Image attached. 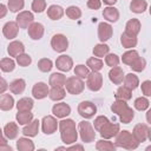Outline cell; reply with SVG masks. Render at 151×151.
<instances>
[{"mask_svg": "<svg viewBox=\"0 0 151 151\" xmlns=\"http://www.w3.org/2000/svg\"><path fill=\"white\" fill-rule=\"evenodd\" d=\"M8 88V83L4 79V78H0V94L5 93Z\"/></svg>", "mask_w": 151, "mask_h": 151, "instance_id": "53", "label": "cell"}, {"mask_svg": "<svg viewBox=\"0 0 151 151\" xmlns=\"http://www.w3.org/2000/svg\"><path fill=\"white\" fill-rule=\"evenodd\" d=\"M78 113L84 119H91L97 113V106L92 101L84 100V101L79 103V105H78Z\"/></svg>", "mask_w": 151, "mask_h": 151, "instance_id": "8", "label": "cell"}, {"mask_svg": "<svg viewBox=\"0 0 151 151\" xmlns=\"http://www.w3.org/2000/svg\"><path fill=\"white\" fill-rule=\"evenodd\" d=\"M27 32H28V37L32 40H40L45 33V27L40 22H32L28 27H27Z\"/></svg>", "mask_w": 151, "mask_h": 151, "instance_id": "15", "label": "cell"}, {"mask_svg": "<svg viewBox=\"0 0 151 151\" xmlns=\"http://www.w3.org/2000/svg\"><path fill=\"white\" fill-rule=\"evenodd\" d=\"M0 78H1V74H0Z\"/></svg>", "mask_w": 151, "mask_h": 151, "instance_id": "59", "label": "cell"}, {"mask_svg": "<svg viewBox=\"0 0 151 151\" xmlns=\"http://www.w3.org/2000/svg\"><path fill=\"white\" fill-rule=\"evenodd\" d=\"M140 28H142L140 21H139L138 19H136V18H132V19H130V20L126 22V25H125V33L137 37V35L139 34V32H140Z\"/></svg>", "mask_w": 151, "mask_h": 151, "instance_id": "23", "label": "cell"}, {"mask_svg": "<svg viewBox=\"0 0 151 151\" xmlns=\"http://www.w3.org/2000/svg\"><path fill=\"white\" fill-rule=\"evenodd\" d=\"M15 101L12 94L9 93H2L0 94V110L1 111H9L14 107Z\"/></svg>", "mask_w": 151, "mask_h": 151, "instance_id": "24", "label": "cell"}, {"mask_svg": "<svg viewBox=\"0 0 151 151\" xmlns=\"http://www.w3.org/2000/svg\"><path fill=\"white\" fill-rule=\"evenodd\" d=\"M51 46L53 51L58 53H63L68 48V39L66 38V35L61 33H57L51 39Z\"/></svg>", "mask_w": 151, "mask_h": 151, "instance_id": "9", "label": "cell"}, {"mask_svg": "<svg viewBox=\"0 0 151 151\" xmlns=\"http://www.w3.org/2000/svg\"><path fill=\"white\" fill-rule=\"evenodd\" d=\"M124 85L126 87H129L130 90H136L139 86V78L134 74V73H127L124 76V80H123Z\"/></svg>", "mask_w": 151, "mask_h": 151, "instance_id": "32", "label": "cell"}, {"mask_svg": "<svg viewBox=\"0 0 151 151\" xmlns=\"http://www.w3.org/2000/svg\"><path fill=\"white\" fill-rule=\"evenodd\" d=\"M64 14H65V11L59 5H51L47 8V17L51 20H59V19L63 18Z\"/></svg>", "mask_w": 151, "mask_h": 151, "instance_id": "28", "label": "cell"}, {"mask_svg": "<svg viewBox=\"0 0 151 151\" xmlns=\"http://www.w3.org/2000/svg\"><path fill=\"white\" fill-rule=\"evenodd\" d=\"M17 149L19 151H33L35 149L34 143L29 139V137H20L17 140Z\"/></svg>", "mask_w": 151, "mask_h": 151, "instance_id": "27", "label": "cell"}, {"mask_svg": "<svg viewBox=\"0 0 151 151\" xmlns=\"http://www.w3.org/2000/svg\"><path fill=\"white\" fill-rule=\"evenodd\" d=\"M92 52H93V55H94V57L101 59V58H104V57L110 52V46H109L107 44H105V42H100V44H97V45L93 47Z\"/></svg>", "mask_w": 151, "mask_h": 151, "instance_id": "38", "label": "cell"}, {"mask_svg": "<svg viewBox=\"0 0 151 151\" xmlns=\"http://www.w3.org/2000/svg\"><path fill=\"white\" fill-rule=\"evenodd\" d=\"M7 12H8L7 6H6V5H4V4H0V19L5 18V17H6V14H7Z\"/></svg>", "mask_w": 151, "mask_h": 151, "instance_id": "54", "label": "cell"}, {"mask_svg": "<svg viewBox=\"0 0 151 151\" xmlns=\"http://www.w3.org/2000/svg\"><path fill=\"white\" fill-rule=\"evenodd\" d=\"M67 150H84V146L83 145H72V146H68V147H66Z\"/></svg>", "mask_w": 151, "mask_h": 151, "instance_id": "57", "label": "cell"}, {"mask_svg": "<svg viewBox=\"0 0 151 151\" xmlns=\"http://www.w3.org/2000/svg\"><path fill=\"white\" fill-rule=\"evenodd\" d=\"M64 86L66 87V91L70 94L77 96V94H80L84 91L85 83L83 81L81 78H79L77 76H72V77L66 78V81H65V85Z\"/></svg>", "mask_w": 151, "mask_h": 151, "instance_id": "5", "label": "cell"}, {"mask_svg": "<svg viewBox=\"0 0 151 151\" xmlns=\"http://www.w3.org/2000/svg\"><path fill=\"white\" fill-rule=\"evenodd\" d=\"M14 68H15V61L12 58H2L0 60V70L2 72L9 73L14 71Z\"/></svg>", "mask_w": 151, "mask_h": 151, "instance_id": "41", "label": "cell"}, {"mask_svg": "<svg viewBox=\"0 0 151 151\" xmlns=\"http://www.w3.org/2000/svg\"><path fill=\"white\" fill-rule=\"evenodd\" d=\"M86 86L92 92L99 91L103 87V76L96 71L90 72L86 77Z\"/></svg>", "mask_w": 151, "mask_h": 151, "instance_id": "7", "label": "cell"}, {"mask_svg": "<svg viewBox=\"0 0 151 151\" xmlns=\"http://www.w3.org/2000/svg\"><path fill=\"white\" fill-rule=\"evenodd\" d=\"M124 76H125L124 70L120 66L111 67V70L109 72V79L114 85H122L123 84V80H124Z\"/></svg>", "mask_w": 151, "mask_h": 151, "instance_id": "19", "label": "cell"}, {"mask_svg": "<svg viewBox=\"0 0 151 151\" xmlns=\"http://www.w3.org/2000/svg\"><path fill=\"white\" fill-rule=\"evenodd\" d=\"M18 33H19V26L15 21H8L2 27V34L8 40L15 39L18 37Z\"/></svg>", "mask_w": 151, "mask_h": 151, "instance_id": "17", "label": "cell"}, {"mask_svg": "<svg viewBox=\"0 0 151 151\" xmlns=\"http://www.w3.org/2000/svg\"><path fill=\"white\" fill-rule=\"evenodd\" d=\"M119 63H120V59H119V57H118L117 54L109 52V53L105 55V64H106L107 66L114 67V66H118Z\"/></svg>", "mask_w": 151, "mask_h": 151, "instance_id": "48", "label": "cell"}, {"mask_svg": "<svg viewBox=\"0 0 151 151\" xmlns=\"http://www.w3.org/2000/svg\"><path fill=\"white\" fill-rule=\"evenodd\" d=\"M39 125H40V120L39 119H33L31 123L24 125V129H22V134L26 136V137H35L39 132Z\"/></svg>", "mask_w": 151, "mask_h": 151, "instance_id": "20", "label": "cell"}, {"mask_svg": "<svg viewBox=\"0 0 151 151\" xmlns=\"http://www.w3.org/2000/svg\"><path fill=\"white\" fill-rule=\"evenodd\" d=\"M7 52H8L9 57L17 58L19 54H21V53L25 52V45L21 41H19V40H13L7 46Z\"/></svg>", "mask_w": 151, "mask_h": 151, "instance_id": "21", "label": "cell"}, {"mask_svg": "<svg viewBox=\"0 0 151 151\" xmlns=\"http://www.w3.org/2000/svg\"><path fill=\"white\" fill-rule=\"evenodd\" d=\"M133 106H134V109L138 110V111H145V110L149 109L150 101H149V99H147L146 97H138V98L134 100Z\"/></svg>", "mask_w": 151, "mask_h": 151, "instance_id": "46", "label": "cell"}, {"mask_svg": "<svg viewBox=\"0 0 151 151\" xmlns=\"http://www.w3.org/2000/svg\"><path fill=\"white\" fill-rule=\"evenodd\" d=\"M114 145L117 147H122V149H126V150H134L139 146V143L134 139V137L132 136L131 132H129L127 130H123L114 136Z\"/></svg>", "mask_w": 151, "mask_h": 151, "instance_id": "3", "label": "cell"}, {"mask_svg": "<svg viewBox=\"0 0 151 151\" xmlns=\"http://www.w3.org/2000/svg\"><path fill=\"white\" fill-rule=\"evenodd\" d=\"M119 130H120V126H119L118 123H111L109 120V122H106L101 126V129L98 132H99V134H100L101 138H104V139H111V138H113L119 132Z\"/></svg>", "mask_w": 151, "mask_h": 151, "instance_id": "11", "label": "cell"}, {"mask_svg": "<svg viewBox=\"0 0 151 151\" xmlns=\"http://www.w3.org/2000/svg\"><path fill=\"white\" fill-rule=\"evenodd\" d=\"M48 97L53 101L63 100L66 97V90L63 86H53L48 92Z\"/></svg>", "mask_w": 151, "mask_h": 151, "instance_id": "30", "label": "cell"}, {"mask_svg": "<svg viewBox=\"0 0 151 151\" xmlns=\"http://www.w3.org/2000/svg\"><path fill=\"white\" fill-rule=\"evenodd\" d=\"M52 113L57 118H66L71 113V106L66 103H57L52 106Z\"/></svg>", "mask_w": 151, "mask_h": 151, "instance_id": "18", "label": "cell"}, {"mask_svg": "<svg viewBox=\"0 0 151 151\" xmlns=\"http://www.w3.org/2000/svg\"><path fill=\"white\" fill-rule=\"evenodd\" d=\"M87 7L90 9H99L101 7V1L100 0H87Z\"/></svg>", "mask_w": 151, "mask_h": 151, "instance_id": "52", "label": "cell"}, {"mask_svg": "<svg viewBox=\"0 0 151 151\" xmlns=\"http://www.w3.org/2000/svg\"><path fill=\"white\" fill-rule=\"evenodd\" d=\"M138 57H139L138 51H136V50H133V48H130L129 51H126L125 53H123V55H122V61H123V64L130 66Z\"/></svg>", "mask_w": 151, "mask_h": 151, "instance_id": "39", "label": "cell"}, {"mask_svg": "<svg viewBox=\"0 0 151 151\" xmlns=\"http://www.w3.org/2000/svg\"><path fill=\"white\" fill-rule=\"evenodd\" d=\"M53 67V61L48 58H41L39 61H38V68L39 71L44 72V73H47L52 70Z\"/></svg>", "mask_w": 151, "mask_h": 151, "instance_id": "44", "label": "cell"}, {"mask_svg": "<svg viewBox=\"0 0 151 151\" xmlns=\"http://www.w3.org/2000/svg\"><path fill=\"white\" fill-rule=\"evenodd\" d=\"M25 7V0H8L7 8L12 13H19Z\"/></svg>", "mask_w": 151, "mask_h": 151, "instance_id": "42", "label": "cell"}, {"mask_svg": "<svg viewBox=\"0 0 151 151\" xmlns=\"http://www.w3.org/2000/svg\"><path fill=\"white\" fill-rule=\"evenodd\" d=\"M48 92H50L48 85L44 81H38L32 87V96H33V98H35L38 100L46 98L48 96Z\"/></svg>", "mask_w": 151, "mask_h": 151, "instance_id": "14", "label": "cell"}, {"mask_svg": "<svg viewBox=\"0 0 151 151\" xmlns=\"http://www.w3.org/2000/svg\"><path fill=\"white\" fill-rule=\"evenodd\" d=\"M40 123H41V131L47 136L53 134L58 130L59 122L57 120V117L54 116H45Z\"/></svg>", "mask_w": 151, "mask_h": 151, "instance_id": "10", "label": "cell"}, {"mask_svg": "<svg viewBox=\"0 0 151 151\" xmlns=\"http://www.w3.org/2000/svg\"><path fill=\"white\" fill-rule=\"evenodd\" d=\"M34 21V15L29 11H21L18 13L15 18V22L18 24L19 28H27Z\"/></svg>", "mask_w": 151, "mask_h": 151, "instance_id": "13", "label": "cell"}, {"mask_svg": "<svg viewBox=\"0 0 151 151\" xmlns=\"http://www.w3.org/2000/svg\"><path fill=\"white\" fill-rule=\"evenodd\" d=\"M2 131H4V136H5L7 139L13 140V139H15V138L18 137V134H19V126H18L17 123L9 122V123H7V124L5 125V127H4Z\"/></svg>", "mask_w": 151, "mask_h": 151, "instance_id": "22", "label": "cell"}, {"mask_svg": "<svg viewBox=\"0 0 151 151\" xmlns=\"http://www.w3.org/2000/svg\"><path fill=\"white\" fill-rule=\"evenodd\" d=\"M103 17L109 22H117L119 19V11L113 6H107L103 9Z\"/></svg>", "mask_w": 151, "mask_h": 151, "instance_id": "25", "label": "cell"}, {"mask_svg": "<svg viewBox=\"0 0 151 151\" xmlns=\"http://www.w3.org/2000/svg\"><path fill=\"white\" fill-rule=\"evenodd\" d=\"M5 143H7V138L4 136V131L0 127V144H5Z\"/></svg>", "mask_w": 151, "mask_h": 151, "instance_id": "56", "label": "cell"}, {"mask_svg": "<svg viewBox=\"0 0 151 151\" xmlns=\"http://www.w3.org/2000/svg\"><path fill=\"white\" fill-rule=\"evenodd\" d=\"M96 149L98 151H116L117 146L114 145V143L110 142L109 139H99L97 143H96Z\"/></svg>", "mask_w": 151, "mask_h": 151, "instance_id": "37", "label": "cell"}, {"mask_svg": "<svg viewBox=\"0 0 151 151\" xmlns=\"http://www.w3.org/2000/svg\"><path fill=\"white\" fill-rule=\"evenodd\" d=\"M147 8V2L146 0H132L131 4H130V9L131 12L133 13H137V14H140V13H144Z\"/></svg>", "mask_w": 151, "mask_h": 151, "instance_id": "34", "label": "cell"}, {"mask_svg": "<svg viewBox=\"0 0 151 151\" xmlns=\"http://www.w3.org/2000/svg\"><path fill=\"white\" fill-rule=\"evenodd\" d=\"M58 129L60 131V138L61 142L65 145H71L74 144L78 139V129L76 126V123L73 119L70 118H63L58 123Z\"/></svg>", "mask_w": 151, "mask_h": 151, "instance_id": "1", "label": "cell"}, {"mask_svg": "<svg viewBox=\"0 0 151 151\" xmlns=\"http://www.w3.org/2000/svg\"><path fill=\"white\" fill-rule=\"evenodd\" d=\"M15 119L19 125H26L33 120V113L31 111H18L15 114Z\"/></svg>", "mask_w": 151, "mask_h": 151, "instance_id": "36", "label": "cell"}, {"mask_svg": "<svg viewBox=\"0 0 151 151\" xmlns=\"http://www.w3.org/2000/svg\"><path fill=\"white\" fill-rule=\"evenodd\" d=\"M2 150H6V151H12L13 149H12V146H11V145H8L7 143H5V144H0V151H2Z\"/></svg>", "mask_w": 151, "mask_h": 151, "instance_id": "55", "label": "cell"}, {"mask_svg": "<svg viewBox=\"0 0 151 151\" xmlns=\"http://www.w3.org/2000/svg\"><path fill=\"white\" fill-rule=\"evenodd\" d=\"M65 14L71 20H77L81 17V9L78 6H68L65 11Z\"/></svg>", "mask_w": 151, "mask_h": 151, "instance_id": "43", "label": "cell"}, {"mask_svg": "<svg viewBox=\"0 0 151 151\" xmlns=\"http://www.w3.org/2000/svg\"><path fill=\"white\" fill-rule=\"evenodd\" d=\"M137 42H138V40H137L136 35H131V34H127L125 32L120 35V44L123 45L124 48H127V50L133 48L137 46Z\"/></svg>", "mask_w": 151, "mask_h": 151, "instance_id": "29", "label": "cell"}, {"mask_svg": "<svg viewBox=\"0 0 151 151\" xmlns=\"http://www.w3.org/2000/svg\"><path fill=\"white\" fill-rule=\"evenodd\" d=\"M65 81H66V76L64 73H60V72L52 73L50 76V79H48V84H50L51 87H53V86H64Z\"/></svg>", "mask_w": 151, "mask_h": 151, "instance_id": "31", "label": "cell"}, {"mask_svg": "<svg viewBox=\"0 0 151 151\" xmlns=\"http://www.w3.org/2000/svg\"><path fill=\"white\" fill-rule=\"evenodd\" d=\"M111 111L119 117V120L123 124H129L134 118V111L126 104L125 100L116 99L111 105Z\"/></svg>", "mask_w": 151, "mask_h": 151, "instance_id": "2", "label": "cell"}, {"mask_svg": "<svg viewBox=\"0 0 151 151\" xmlns=\"http://www.w3.org/2000/svg\"><path fill=\"white\" fill-rule=\"evenodd\" d=\"M117 1H118V0H103V2H104L105 5H107V6H113Z\"/></svg>", "mask_w": 151, "mask_h": 151, "instance_id": "58", "label": "cell"}, {"mask_svg": "<svg viewBox=\"0 0 151 151\" xmlns=\"http://www.w3.org/2000/svg\"><path fill=\"white\" fill-rule=\"evenodd\" d=\"M55 67L60 70L61 72H68L73 67V59L70 55L61 54L55 60Z\"/></svg>", "mask_w": 151, "mask_h": 151, "instance_id": "16", "label": "cell"}, {"mask_svg": "<svg viewBox=\"0 0 151 151\" xmlns=\"http://www.w3.org/2000/svg\"><path fill=\"white\" fill-rule=\"evenodd\" d=\"M78 136H80L83 143H92L96 139L94 127L91 125L90 122L81 120L78 124Z\"/></svg>", "mask_w": 151, "mask_h": 151, "instance_id": "4", "label": "cell"}, {"mask_svg": "<svg viewBox=\"0 0 151 151\" xmlns=\"http://www.w3.org/2000/svg\"><path fill=\"white\" fill-rule=\"evenodd\" d=\"M142 92H143L144 97L151 96V80H145L142 83Z\"/></svg>", "mask_w": 151, "mask_h": 151, "instance_id": "51", "label": "cell"}, {"mask_svg": "<svg viewBox=\"0 0 151 151\" xmlns=\"http://www.w3.org/2000/svg\"><path fill=\"white\" fill-rule=\"evenodd\" d=\"M31 8L35 13H42L46 9V0H33Z\"/></svg>", "mask_w": 151, "mask_h": 151, "instance_id": "50", "label": "cell"}, {"mask_svg": "<svg viewBox=\"0 0 151 151\" xmlns=\"http://www.w3.org/2000/svg\"><path fill=\"white\" fill-rule=\"evenodd\" d=\"M90 73V68L83 64H79L74 67V76L81 78V79H85L87 77V74Z\"/></svg>", "mask_w": 151, "mask_h": 151, "instance_id": "49", "label": "cell"}, {"mask_svg": "<svg viewBox=\"0 0 151 151\" xmlns=\"http://www.w3.org/2000/svg\"><path fill=\"white\" fill-rule=\"evenodd\" d=\"M18 111H31L34 106V101L32 98H28V97H24V98H20L17 104H15Z\"/></svg>", "mask_w": 151, "mask_h": 151, "instance_id": "33", "label": "cell"}, {"mask_svg": "<svg viewBox=\"0 0 151 151\" xmlns=\"http://www.w3.org/2000/svg\"><path fill=\"white\" fill-rule=\"evenodd\" d=\"M113 28L109 22L101 21L98 24V39L100 42H105L112 38Z\"/></svg>", "mask_w": 151, "mask_h": 151, "instance_id": "12", "label": "cell"}, {"mask_svg": "<svg viewBox=\"0 0 151 151\" xmlns=\"http://www.w3.org/2000/svg\"><path fill=\"white\" fill-rule=\"evenodd\" d=\"M86 66L91 70V71H96V72H99L103 67H104V63L100 58H97V57H91L87 59L86 61Z\"/></svg>", "mask_w": 151, "mask_h": 151, "instance_id": "40", "label": "cell"}, {"mask_svg": "<svg viewBox=\"0 0 151 151\" xmlns=\"http://www.w3.org/2000/svg\"><path fill=\"white\" fill-rule=\"evenodd\" d=\"M132 136L134 137V139L140 144L146 142L147 139H151V132H150V127L146 124H137L134 125L133 130H132Z\"/></svg>", "mask_w": 151, "mask_h": 151, "instance_id": "6", "label": "cell"}, {"mask_svg": "<svg viewBox=\"0 0 151 151\" xmlns=\"http://www.w3.org/2000/svg\"><path fill=\"white\" fill-rule=\"evenodd\" d=\"M8 88H9V91H11L13 94H21V93L25 91V88H26V81H25L22 78L14 79L13 81L9 83Z\"/></svg>", "mask_w": 151, "mask_h": 151, "instance_id": "26", "label": "cell"}, {"mask_svg": "<svg viewBox=\"0 0 151 151\" xmlns=\"http://www.w3.org/2000/svg\"><path fill=\"white\" fill-rule=\"evenodd\" d=\"M17 64L19 66H21V67H27V66H29L32 64V58H31L29 54L24 52V53H21V54H19L17 57Z\"/></svg>", "mask_w": 151, "mask_h": 151, "instance_id": "47", "label": "cell"}, {"mask_svg": "<svg viewBox=\"0 0 151 151\" xmlns=\"http://www.w3.org/2000/svg\"><path fill=\"white\" fill-rule=\"evenodd\" d=\"M116 99H120V100H130L132 98V90H130L129 87H126L125 85L123 86H119L118 90L116 91V94H114Z\"/></svg>", "mask_w": 151, "mask_h": 151, "instance_id": "35", "label": "cell"}, {"mask_svg": "<svg viewBox=\"0 0 151 151\" xmlns=\"http://www.w3.org/2000/svg\"><path fill=\"white\" fill-rule=\"evenodd\" d=\"M130 67H131V70H132L133 72H142V71H144L145 67H146V60H145L143 57L139 55V57L130 65Z\"/></svg>", "mask_w": 151, "mask_h": 151, "instance_id": "45", "label": "cell"}]
</instances>
